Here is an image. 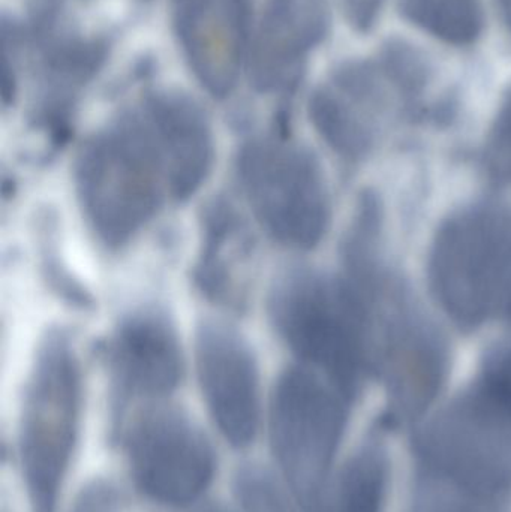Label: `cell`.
Wrapping results in <instances>:
<instances>
[{
	"label": "cell",
	"mask_w": 511,
	"mask_h": 512,
	"mask_svg": "<svg viewBox=\"0 0 511 512\" xmlns=\"http://www.w3.org/2000/svg\"><path fill=\"white\" fill-rule=\"evenodd\" d=\"M74 185L83 218L108 251L128 246L173 200L164 152L140 107L87 138Z\"/></svg>",
	"instance_id": "cell-1"
},
{
	"label": "cell",
	"mask_w": 511,
	"mask_h": 512,
	"mask_svg": "<svg viewBox=\"0 0 511 512\" xmlns=\"http://www.w3.org/2000/svg\"><path fill=\"white\" fill-rule=\"evenodd\" d=\"M267 313L279 339L302 366L347 396L371 369L368 309L345 277L291 268L273 282Z\"/></svg>",
	"instance_id": "cell-2"
},
{
	"label": "cell",
	"mask_w": 511,
	"mask_h": 512,
	"mask_svg": "<svg viewBox=\"0 0 511 512\" xmlns=\"http://www.w3.org/2000/svg\"><path fill=\"white\" fill-rule=\"evenodd\" d=\"M83 375L68 331L39 340L24 391L20 459L33 512H54L77 441Z\"/></svg>",
	"instance_id": "cell-3"
},
{
	"label": "cell",
	"mask_w": 511,
	"mask_h": 512,
	"mask_svg": "<svg viewBox=\"0 0 511 512\" xmlns=\"http://www.w3.org/2000/svg\"><path fill=\"white\" fill-rule=\"evenodd\" d=\"M429 282L444 312L462 328L511 319V215L473 207L435 237Z\"/></svg>",
	"instance_id": "cell-4"
},
{
	"label": "cell",
	"mask_w": 511,
	"mask_h": 512,
	"mask_svg": "<svg viewBox=\"0 0 511 512\" xmlns=\"http://www.w3.org/2000/svg\"><path fill=\"white\" fill-rule=\"evenodd\" d=\"M236 176L261 230L281 246L311 251L330 221L326 177L317 156L287 137H257L240 147Z\"/></svg>",
	"instance_id": "cell-5"
},
{
	"label": "cell",
	"mask_w": 511,
	"mask_h": 512,
	"mask_svg": "<svg viewBox=\"0 0 511 512\" xmlns=\"http://www.w3.org/2000/svg\"><path fill=\"white\" fill-rule=\"evenodd\" d=\"M344 396L306 366L281 373L270 402V441L291 492L306 512H318L327 471L345 420Z\"/></svg>",
	"instance_id": "cell-6"
},
{
	"label": "cell",
	"mask_w": 511,
	"mask_h": 512,
	"mask_svg": "<svg viewBox=\"0 0 511 512\" xmlns=\"http://www.w3.org/2000/svg\"><path fill=\"white\" fill-rule=\"evenodd\" d=\"M126 445L135 483L159 504H192L212 481V447L177 409L156 406L144 411L132 423Z\"/></svg>",
	"instance_id": "cell-7"
},
{
	"label": "cell",
	"mask_w": 511,
	"mask_h": 512,
	"mask_svg": "<svg viewBox=\"0 0 511 512\" xmlns=\"http://www.w3.org/2000/svg\"><path fill=\"white\" fill-rule=\"evenodd\" d=\"M195 369L207 409L233 447L251 445L260 424V369L245 336L221 319L195 331Z\"/></svg>",
	"instance_id": "cell-8"
},
{
	"label": "cell",
	"mask_w": 511,
	"mask_h": 512,
	"mask_svg": "<svg viewBox=\"0 0 511 512\" xmlns=\"http://www.w3.org/2000/svg\"><path fill=\"white\" fill-rule=\"evenodd\" d=\"M102 355L122 399H161L185 372L176 324L162 307L143 306L120 319Z\"/></svg>",
	"instance_id": "cell-9"
},
{
	"label": "cell",
	"mask_w": 511,
	"mask_h": 512,
	"mask_svg": "<svg viewBox=\"0 0 511 512\" xmlns=\"http://www.w3.org/2000/svg\"><path fill=\"white\" fill-rule=\"evenodd\" d=\"M375 71L368 63H344L309 99L312 125L345 161H362L372 152L384 111L392 107L383 75Z\"/></svg>",
	"instance_id": "cell-10"
},
{
	"label": "cell",
	"mask_w": 511,
	"mask_h": 512,
	"mask_svg": "<svg viewBox=\"0 0 511 512\" xmlns=\"http://www.w3.org/2000/svg\"><path fill=\"white\" fill-rule=\"evenodd\" d=\"M176 29L201 86L227 98L239 80L251 30V0H179Z\"/></svg>",
	"instance_id": "cell-11"
},
{
	"label": "cell",
	"mask_w": 511,
	"mask_h": 512,
	"mask_svg": "<svg viewBox=\"0 0 511 512\" xmlns=\"http://www.w3.org/2000/svg\"><path fill=\"white\" fill-rule=\"evenodd\" d=\"M149 120L170 173L177 203L194 197L207 182L215 162V137L203 108L177 90L149 93L140 105Z\"/></svg>",
	"instance_id": "cell-12"
},
{
	"label": "cell",
	"mask_w": 511,
	"mask_h": 512,
	"mask_svg": "<svg viewBox=\"0 0 511 512\" xmlns=\"http://www.w3.org/2000/svg\"><path fill=\"white\" fill-rule=\"evenodd\" d=\"M329 26L324 0H269L251 50V80L260 92L290 90L306 54Z\"/></svg>",
	"instance_id": "cell-13"
},
{
	"label": "cell",
	"mask_w": 511,
	"mask_h": 512,
	"mask_svg": "<svg viewBox=\"0 0 511 512\" xmlns=\"http://www.w3.org/2000/svg\"><path fill=\"white\" fill-rule=\"evenodd\" d=\"M255 239L242 213L225 198L207 204L194 265L198 291L216 306L240 310L248 297Z\"/></svg>",
	"instance_id": "cell-14"
},
{
	"label": "cell",
	"mask_w": 511,
	"mask_h": 512,
	"mask_svg": "<svg viewBox=\"0 0 511 512\" xmlns=\"http://www.w3.org/2000/svg\"><path fill=\"white\" fill-rule=\"evenodd\" d=\"M36 44L41 54L42 99L35 117L54 135H62L75 93L104 62L105 45L57 29L51 17L36 23Z\"/></svg>",
	"instance_id": "cell-15"
},
{
	"label": "cell",
	"mask_w": 511,
	"mask_h": 512,
	"mask_svg": "<svg viewBox=\"0 0 511 512\" xmlns=\"http://www.w3.org/2000/svg\"><path fill=\"white\" fill-rule=\"evenodd\" d=\"M405 20L446 44L465 47L482 36V0H401Z\"/></svg>",
	"instance_id": "cell-16"
},
{
	"label": "cell",
	"mask_w": 511,
	"mask_h": 512,
	"mask_svg": "<svg viewBox=\"0 0 511 512\" xmlns=\"http://www.w3.org/2000/svg\"><path fill=\"white\" fill-rule=\"evenodd\" d=\"M236 495L243 512H297L281 484L258 466H248L237 474Z\"/></svg>",
	"instance_id": "cell-17"
},
{
	"label": "cell",
	"mask_w": 511,
	"mask_h": 512,
	"mask_svg": "<svg viewBox=\"0 0 511 512\" xmlns=\"http://www.w3.org/2000/svg\"><path fill=\"white\" fill-rule=\"evenodd\" d=\"M485 167L494 182H511V89L504 98L489 132Z\"/></svg>",
	"instance_id": "cell-18"
},
{
	"label": "cell",
	"mask_w": 511,
	"mask_h": 512,
	"mask_svg": "<svg viewBox=\"0 0 511 512\" xmlns=\"http://www.w3.org/2000/svg\"><path fill=\"white\" fill-rule=\"evenodd\" d=\"M477 390L511 418V340L486 357Z\"/></svg>",
	"instance_id": "cell-19"
},
{
	"label": "cell",
	"mask_w": 511,
	"mask_h": 512,
	"mask_svg": "<svg viewBox=\"0 0 511 512\" xmlns=\"http://www.w3.org/2000/svg\"><path fill=\"white\" fill-rule=\"evenodd\" d=\"M116 492L108 484L95 483L81 493L72 512H114Z\"/></svg>",
	"instance_id": "cell-20"
},
{
	"label": "cell",
	"mask_w": 511,
	"mask_h": 512,
	"mask_svg": "<svg viewBox=\"0 0 511 512\" xmlns=\"http://www.w3.org/2000/svg\"><path fill=\"white\" fill-rule=\"evenodd\" d=\"M501 14H503L504 21L511 30V0H498Z\"/></svg>",
	"instance_id": "cell-21"
},
{
	"label": "cell",
	"mask_w": 511,
	"mask_h": 512,
	"mask_svg": "<svg viewBox=\"0 0 511 512\" xmlns=\"http://www.w3.org/2000/svg\"><path fill=\"white\" fill-rule=\"evenodd\" d=\"M198 512H228L225 511L224 508L219 507V505H209V507H204L203 510Z\"/></svg>",
	"instance_id": "cell-22"
},
{
	"label": "cell",
	"mask_w": 511,
	"mask_h": 512,
	"mask_svg": "<svg viewBox=\"0 0 511 512\" xmlns=\"http://www.w3.org/2000/svg\"><path fill=\"white\" fill-rule=\"evenodd\" d=\"M177 2H179V0H177Z\"/></svg>",
	"instance_id": "cell-23"
}]
</instances>
